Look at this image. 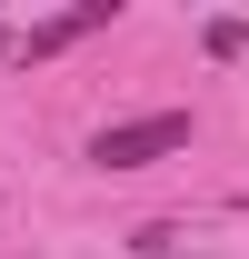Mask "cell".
I'll return each instance as SVG.
<instances>
[{
	"mask_svg": "<svg viewBox=\"0 0 249 259\" xmlns=\"http://www.w3.org/2000/svg\"><path fill=\"white\" fill-rule=\"evenodd\" d=\"M170 150H189V110H140V120H110L90 140L100 169H150V160H170Z\"/></svg>",
	"mask_w": 249,
	"mask_h": 259,
	"instance_id": "cell-1",
	"label": "cell"
},
{
	"mask_svg": "<svg viewBox=\"0 0 249 259\" xmlns=\"http://www.w3.org/2000/svg\"><path fill=\"white\" fill-rule=\"evenodd\" d=\"M120 20V0H70L60 20H40V30H20V60H60V50H80L90 30H110Z\"/></svg>",
	"mask_w": 249,
	"mask_h": 259,
	"instance_id": "cell-2",
	"label": "cell"
},
{
	"mask_svg": "<svg viewBox=\"0 0 249 259\" xmlns=\"http://www.w3.org/2000/svg\"><path fill=\"white\" fill-rule=\"evenodd\" d=\"M199 50H210V60H239V50H249V20H210Z\"/></svg>",
	"mask_w": 249,
	"mask_h": 259,
	"instance_id": "cell-3",
	"label": "cell"
},
{
	"mask_svg": "<svg viewBox=\"0 0 249 259\" xmlns=\"http://www.w3.org/2000/svg\"><path fill=\"white\" fill-rule=\"evenodd\" d=\"M0 50H20V40H10V30H0Z\"/></svg>",
	"mask_w": 249,
	"mask_h": 259,
	"instance_id": "cell-4",
	"label": "cell"
}]
</instances>
